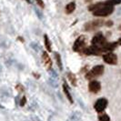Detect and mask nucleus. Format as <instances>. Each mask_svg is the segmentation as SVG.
I'll return each instance as SVG.
<instances>
[{
	"instance_id": "f03ea898",
	"label": "nucleus",
	"mask_w": 121,
	"mask_h": 121,
	"mask_svg": "<svg viewBox=\"0 0 121 121\" xmlns=\"http://www.w3.org/2000/svg\"><path fill=\"white\" fill-rule=\"evenodd\" d=\"M105 71V67L102 65H97L95 66L91 70H89L88 72L85 75L86 78L88 79V80H92V79L96 78L97 77H100L104 74Z\"/></svg>"
},
{
	"instance_id": "20e7f679",
	"label": "nucleus",
	"mask_w": 121,
	"mask_h": 121,
	"mask_svg": "<svg viewBox=\"0 0 121 121\" xmlns=\"http://www.w3.org/2000/svg\"><path fill=\"white\" fill-rule=\"evenodd\" d=\"M104 25H105V21H104L103 19H97V20L89 21V22H87V23H86L84 25V30L86 31L97 30V28L101 27Z\"/></svg>"
},
{
	"instance_id": "7ed1b4c3",
	"label": "nucleus",
	"mask_w": 121,
	"mask_h": 121,
	"mask_svg": "<svg viewBox=\"0 0 121 121\" xmlns=\"http://www.w3.org/2000/svg\"><path fill=\"white\" fill-rule=\"evenodd\" d=\"M108 41H107L106 37L104 36V35L101 32H99V33H97L95 36H93V38L91 40V46L97 47V48H100L102 50V48L105 46V44ZM102 52H103V50H102Z\"/></svg>"
},
{
	"instance_id": "9d476101",
	"label": "nucleus",
	"mask_w": 121,
	"mask_h": 121,
	"mask_svg": "<svg viewBox=\"0 0 121 121\" xmlns=\"http://www.w3.org/2000/svg\"><path fill=\"white\" fill-rule=\"evenodd\" d=\"M62 88H63V92H64V94L66 95V97H67V98L68 99V101H69L71 104L74 103V100H73V98H72V96H71V94H70L69 87H68V86H67V82H66V81H64V82H63Z\"/></svg>"
},
{
	"instance_id": "0eeeda50",
	"label": "nucleus",
	"mask_w": 121,
	"mask_h": 121,
	"mask_svg": "<svg viewBox=\"0 0 121 121\" xmlns=\"http://www.w3.org/2000/svg\"><path fill=\"white\" fill-rule=\"evenodd\" d=\"M103 60L108 65H117V56L113 52H107L103 54Z\"/></svg>"
},
{
	"instance_id": "4be33fe9",
	"label": "nucleus",
	"mask_w": 121,
	"mask_h": 121,
	"mask_svg": "<svg viewBox=\"0 0 121 121\" xmlns=\"http://www.w3.org/2000/svg\"><path fill=\"white\" fill-rule=\"evenodd\" d=\"M33 76H35V78H39V75H38V74H36V73H33Z\"/></svg>"
},
{
	"instance_id": "f8f14e48",
	"label": "nucleus",
	"mask_w": 121,
	"mask_h": 121,
	"mask_svg": "<svg viewBox=\"0 0 121 121\" xmlns=\"http://www.w3.org/2000/svg\"><path fill=\"white\" fill-rule=\"evenodd\" d=\"M44 42H45V47H46L47 50L48 52H51L52 51V45H51V41H50V39L48 36V35L44 36Z\"/></svg>"
},
{
	"instance_id": "b1692460",
	"label": "nucleus",
	"mask_w": 121,
	"mask_h": 121,
	"mask_svg": "<svg viewBox=\"0 0 121 121\" xmlns=\"http://www.w3.org/2000/svg\"><path fill=\"white\" fill-rule=\"evenodd\" d=\"M117 45H118V46H121V38L118 39V41H117Z\"/></svg>"
},
{
	"instance_id": "393cba45",
	"label": "nucleus",
	"mask_w": 121,
	"mask_h": 121,
	"mask_svg": "<svg viewBox=\"0 0 121 121\" xmlns=\"http://www.w3.org/2000/svg\"><path fill=\"white\" fill-rule=\"evenodd\" d=\"M26 1L27 3H29V4H31V1H30V0H26Z\"/></svg>"
},
{
	"instance_id": "4468645a",
	"label": "nucleus",
	"mask_w": 121,
	"mask_h": 121,
	"mask_svg": "<svg viewBox=\"0 0 121 121\" xmlns=\"http://www.w3.org/2000/svg\"><path fill=\"white\" fill-rule=\"evenodd\" d=\"M55 57H56V64H57V66H58V67H59V69L62 70V68H63V65H62V61H61L60 55L58 54V53H56V54H55Z\"/></svg>"
},
{
	"instance_id": "f257e3e1",
	"label": "nucleus",
	"mask_w": 121,
	"mask_h": 121,
	"mask_svg": "<svg viewBox=\"0 0 121 121\" xmlns=\"http://www.w3.org/2000/svg\"><path fill=\"white\" fill-rule=\"evenodd\" d=\"M88 10L93 13L95 17H108L114 12V6H108L105 2H100L90 6Z\"/></svg>"
},
{
	"instance_id": "f3484780",
	"label": "nucleus",
	"mask_w": 121,
	"mask_h": 121,
	"mask_svg": "<svg viewBox=\"0 0 121 121\" xmlns=\"http://www.w3.org/2000/svg\"><path fill=\"white\" fill-rule=\"evenodd\" d=\"M16 89L17 91H19V92H23L25 90L24 86L21 85V84H18V85L16 86Z\"/></svg>"
},
{
	"instance_id": "6e6552de",
	"label": "nucleus",
	"mask_w": 121,
	"mask_h": 121,
	"mask_svg": "<svg viewBox=\"0 0 121 121\" xmlns=\"http://www.w3.org/2000/svg\"><path fill=\"white\" fill-rule=\"evenodd\" d=\"M101 89V84L100 82H98L97 80H90L89 84H88V90L89 92L93 94H97Z\"/></svg>"
},
{
	"instance_id": "5701e85b",
	"label": "nucleus",
	"mask_w": 121,
	"mask_h": 121,
	"mask_svg": "<svg viewBox=\"0 0 121 121\" xmlns=\"http://www.w3.org/2000/svg\"><path fill=\"white\" fill-rule=\"evenodd\" d=\"M17 39H18V40H20L21 42H24V39H23L22 37H20V36H19V37H17Z\"/></svg>"
},
{
	"instance_id": "9b49d317",
	"label": "nucleus",
	"mask_w": 121,
	"mask_h": 121,
	"mask_svg": "<svg viewBox=\"0 0 121 121\" xmlns=\"http://www.w3.org/2000/svg\"><path fill=\"white\" fill-rule=\"evenodd\" d=\"M67 78L69 80V82L72 84L74 86H77V82H78V79H77V77L75 74H73L72 72H68L67 73Z\"/></svg>"
},
{
	"instance_id": "1a4fd4ad",
	"label": "nucleus",
	"mask_w": 121,
	"mask_h": 121,
	"mask_svg": "<svg viewBox=\"0 0 121 121\" xmlns=\"http://www.w3.org/2000/svg\"><path fill=\"white\" fill-rule=\"evenodd\" d=\"M42 60L47 69H51V68H52L53 62H52L51 57L48 56V53L47 51H44L42 53Z\"/></svg>"
},
{
	"instance_id": "2eb2a0df",
	"label": "nucleus",
	"mask_w": 121,
	"mask_h": 121,
	"mask_svg": "<svg viewBox=\"0 0 121 121\" xmlns=\"http://www.w3.org/2000/svg\"><path fill=\"white\" fill-rule=\"evenodd\" d=\"M105 3H106L108 6H116V5H119L121 3V0H107V1H105Z\"/></svg>"
},
{
	"instance_id": "412c9836",
	"label": "nucleus",
	"mask_w": 121,
	"mask_h": 121,
	"mask_svg": "<svg viewBox=\"0 0 121 121\" xmlns=\"http://www.w3.org/2000/svg\"><path fill=\"white\" fill-rule=\"evenodd\" d=\"M35 11H36V14H37V16H38V17H39V18H42V17H42V14H40V13L38 12V10H37V9H36V8H35Z\"/></svg>"
},
{
	"instance_id": "39448f33",
	"label": "nucleus",
	"mask_w": 121,
	"mask_h": 121,
	"mask_svg": "<svg viewBox=\"0 0 121 121\" xmlns=\"http://www.w3.org/2000/svg\"><path fill=\"white\" fill-rule=\"evenodd\" d=\"M86 44V38L85 36H79L73 45V50L75 52H80L82 53V51L85 49Z\"/></svg>"
},
{
	"instance_id": "ddd939ff",
	"label": "nucleus",
	"mask_w": 121,
	"mask_h": 121,
	"mask_svg": "<svg viewBox=\"0 0 121 121\" xmlns=\"http://www.w3.org/2000/svg\"><path fill=\"white\" fill-rule=\"evenodd\" d=\"M75 9H76V3L75 2H70L66 6V13L67 14H71L75 11Z\"/></svg>"
},
{
	"instance_id": "a878e982",
	"label": "nucleus",
	"mask_w": 121,
	"mask_h": 121,
	"mask_svg": "<svg viewBox=\"0 0 121 121\" xmlns=\"http://www.w3.org/2000/svg\"><path fill=\"white\" fill-rule=\"evenodd\" d=\"M118 29H119V30H121V26H119V27H118Z\"/></svg>"
},
{
	"instance_id": "dca6fc26",
	"label": "nucleus",
	"mask_w": 121,
	"mask_h": 121,
	"mask_svg": "<svg viewBox=\"0 0 121 121\" xmlns=\"http://www.w3.org/2000/svg\"><path fill=\"white\" fill-rule=\"evenodd\" d=\"M98 121H110V117L108 114H101V115L98 117Z\"/></svg>"
},
{
	"instance_id": "6ab92c4d",
	"label": "nucleus",
	"mask_w": 121,
	"mask_h": 121,
	"mask_svg": "<svg viewBox=\"0 0 121 121\" xmlns=\"http://www.w3.org/2000/svg\"><path fill=\"white\" fill-rule=\"evenodd\" d=\"M26 97H23L22 99L20 100V106H21V107H24L25 105H26Z\"/></svg>"
},
{
	"instance_id": "aec40b11",
	"label": "nucleus",
	"mask_w": 121,
	"mask_h": 121,
	"mask_svg": "<svg viewBox=\"0 0 121 121\" xmlns=\"http://www.w3.org/2000/svg\"><path fill=\"white\" fill-rule=\"evenodd\" d=\"M105 25L107 26H112V25H113V22L111 21V20H108V21H105Z\"/></svg>"
},
{
	"instance_id": "a211bd4d",
	"label": "nucleus",
	"mask_w": 121,
	"mask_h": 121,
	"mask_svg": "<svg viewBox=\"0 0 121 121\" xmlns=\"http://www.w3.org/2000/svg\"><path fill=\"white\" fill-rule=\"evenodd\" d=\"M36 3H37V5L40 6L41 8H44L45 7V3L43 2V0H36Z\"/></svg>"
},
{
	"instance_id": "423d86ee",
	"label": "nucleus",
	"mask_w": 121,
	"mask_h": 121,
	"mask_svg": "<svg viewBox=\"0 0 121 121\" xmlns=\"http://www.w3.org/2000/svg\"><path fill=\"white\" fill-rule=\"evenodd\" d=\"M108 101L106 98H99L96 101V103L94 105V108L97 113H103L104 110L107 108Z\"/></svg>"
}]
</instances>
